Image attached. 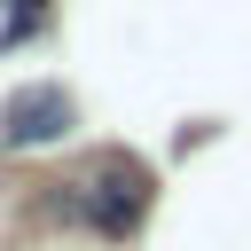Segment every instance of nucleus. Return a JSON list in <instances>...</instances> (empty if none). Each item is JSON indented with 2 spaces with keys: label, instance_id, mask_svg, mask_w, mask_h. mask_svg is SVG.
Segmentation results:
<instances>
[{
  "label": "nucleus",
  "instance_id": "nucleus-1",
  "mask_svg": "<svg viewBox=\"0 0 251 251\" xmlns=\"http://www.w3.org/2000/svg\"><path fill=\"white\" fill-rule=\"evenodd\" d=\"M78 212H86L102 235L141 227V212H149V165H141V157H126V149H110V157L78 180Z\"/></svg>",
  "mask_w": 251,
  "mask_h": 251
},
{
  "label": "nucleus",
  "instance_id": "nucleus-2",
  "mask_svg": "<svg viewBox=\"0 0 251 251\" xmlns=\"http://www.w3.org/2000/svg\"><path fill=\"white\" fill-rule=\"evenodd\" d=\"M71 118H78L71 94L39 78V86H16V94L0 102V141H8V149H47V141L71 133Z\"/></svg>",
  "mask_w": 251,
  "mask_h": 251
},
{
  "label": "nucleus",
  "instance_id": "nucleus-3",
  "mask_svg": "<svg viewBox=\"0 0 251 251\" xmlns=\"http://www.w3.org/2000/svg\"><path fill=\"white\" fill-rule=\"evenodd\" d=\"M39 16H47V0H8V39H24Z\"/></svg>",
  "mask_w": 251,
  "mask_h": 251
}]
</instances>
